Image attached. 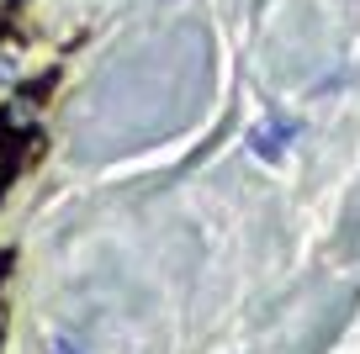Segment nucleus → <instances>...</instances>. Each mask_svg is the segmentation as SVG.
<instances>
[{
	"label": "nucleus",
	"mask_w": 360,
	"mask_h": 354,
	"mask_svg": "<svg viewBox=\"0 0 360 354\" xmlns=\"http://www.w3.org/2000/svg\"><path fill=\"white\" fill-rule=\"evenodd\" d=\"M6 185H11V154L0 148V196H6Z\"/></svg>",
	"instance_id": "f03ea898"
},
{
	"label": "nucleus",
	"mask_w": 360,
	"mask_h": 354,
	"mask_svg": "<svg viewBox=\"0 0 360 354\" xmlns=\"http://www.w3.org/2000/svg\"><path fill=\"white\" fill-rule=\"evenodd\" d=\"M292 133H297L292 122L270 117L265 127H255V133H249V143H255V154H259V159H281V154H286V143H292Z\"/></svg>",
	"instance_id": "f257e3e1"
},
{
	"label": "nucleus",
	"mask_w": 360,
	"mask_h": 354,
	"mask_svg": "<svg viewBox=\"0 0 360 354\" xmlns=\"http://www.w3.org/2000/svg\"><path fill=\"white\" fill-rule=\"evenodd\" d=\"M53 354H79V349H69V339H53Z\"/></svg>",
	"instance_id": "7ed1b4c3"
}]
</instances>
